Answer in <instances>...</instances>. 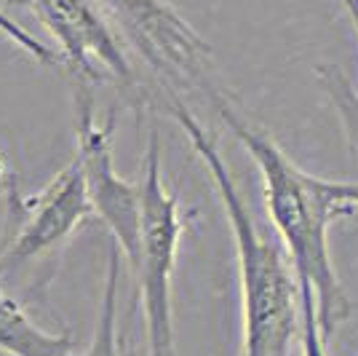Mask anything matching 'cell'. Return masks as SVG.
<instances>
[{"label": "cell", "mask_w": 358, "mask_h": 356, "mask_svg": "<svg viewBox=\"0 0 358 356\" xmlns=\"http://www.w3.org/2000/svg\"><path fill=\"white\" fill-rule=\"evenodd\" d=\"M214 104L220 110V118L236 134V139L259 169L273 228L297 271V279L313 287L318 322L329 341L350 316V300L337 279L329 252V228L337 217L358 214V182L324 179L305 172L278 148L270 134L257 132L241 118L224 102L222 94Z\"/></svg>", "instance_id": "1"}, {"label": "cell", "mask_w": 358, "mask_h": 356, "mask_svg": "<svg viewBox=\"0 0 358 356\" xmlns=\"http://www.w3.org/2000/svg\"><path fill=\"white\" fill-rule=\"evenodd\" d=\"M169 110L187 134L201 163L211 174L214 191L222 201L227 223L236 241L241 282V316H243V348L241 356H289L302 327V295L297 271L284 244H275L254 223L252 212L241 196L220 148L214 145L193 110L182 97L169 100Z\"/></svg>", "instance_id": "2"}, {"label": "cell", "mask_w": 358, "mask_h": 356, "mask_svg": "<svg viewBox=\"0 0 358 356\" xmlns=\"http://www.w3.org/2000/svg\"><path fill=\"white\" fill-rule=\"evenodd\" d=\"M185 217L179 198L164 182L161 174V145L158 132L150 129L142 177V236L134 271L142 313L148 356H177L174 348V311H171V276L177 266L179 241L185 233Z\"/></svg>", "instance_id": "3"}, {"label": "cell", "mask_w": 358, "mask_h": 356, "mask_svg": "<svg viewBox=\"0 0 358 356\" xmlns=\"http://www.w3.org/2000/svg\"><path fill=\"white\" fill-rule=\"evenodd\" d=\"M107 25L169 89L203 91L211 102L222 94L214 86L211 48L166 0H94Z\"/></svg>", "instance_id": "4"}, {"label": "cell", "mask_w": 358, "mask_h": 356, "mask_svg": "<svg viewBox=\"0 0 358 356\" xmlns=\"http://www.w3.org/2000/svg\"><path fill=\"white\" fill-rule=\"evenodd\" d=\"M113 126H115L113 118H107V123L96 121L89 83L78 81V89H75L78 153L75 158L83 166L94 214L110 228L129 266H134L136 254H139V236H142V182L139 185L126 182L115 172L113 142H110Z\"/></svg>", "instance_id": "5"}, {"label": "cell", "mask_w": 358, "mask_h": 356, "mask_svg": "<svg viewBox=\"0 0 358 356\" xmlns=\"http://www.w3.org/2000/svg\"><path fill=\"white\" fill-rule=\"evenodd\" d=\"M11 236L0 238V276L22 263H30L54 249L80 225L96 217L86 188V174L78 158L67 163L41 193L19 201Z\"/></svg>", "instance_id": "6"}, {"label": "cell", "mask_w": 358, "mask_h": 356, "mask_svg": "<svg viewBox=\"0 0 358 356\" xmlns=\"http://www.w3.org/2000/svg\"><path fill=\"white\" fill-rule=\"evenodd\" d=\"M30 8L59 46V57L78 81H96L105 67L123 86L134 83V67L120 38L94 0H30Z\"/></svg>", "instance_id": "7"}, {"label": "cell", "mask_w": 358, "mask_h": 356, "mask_svg": "<svg viewBox=\"0 0 358 356\" xmlns=\"http://www.w3.org/2000/svg\"><path fill=\"white\" fill-rule=\"evenodd\" d=\"M0 351L8 356H75V338L38 327L14 297L0 289Z\"/></svg>", "instance_id": "8"}, {"label": "cell", "mask_w": 358, "mask_h": 356, "mask_svg": "<svg viewBox=\"0 0 358 356\" xmlns=\"http://www.w3.org/2000/svg\"><path fill=\"white\" fill-rule=\"evenodd\" d=\"M120 252L113 244L107 254V273H105V289H102V306H99V322L96 332L91 341L89 351L80 356H126L120 348L118 338V282H120Z\"/></svg>", "instance_id": "9"}, {"label": "cell", "mask_w": 358, "mask_h": 356, "mask_svg": "<svg viewBox=\"0 0 358 356\" xmlns=\"http://www.w3.org/2000/svg\"><path fill=\"white\" fill-rule=\"evenodd\" d=\"M318 81L327 89L331 104L337 107L345 132L353 142V150L358 153V91L353 89L350 78L337 64H321L318 67Z\"/></svg>", "instance_id": "10"}, {"label": "cell", "mask_w": 358, "mask_h": 356, "mask_svg": "<svg viewBox=\"0 0 358 356\" xmlns=\"http://www.w3.org/2000/svg\"><path fill=\"white\" fill-rule=\"evenodd\" d=\"M0 32H3L8 41H14L22 51H27L32 60L43 62V64H54V62H59V54H57L54 48H48L43 41H38L35 35H30L22 25H16L14 19H11L8 14H3V11H0Z\"/></svg>", "instance_id": "11"}, {"label": "cell", "mask_w": 358, "mask_h": 356, "mask_svg": "<svg viewBox=\"0 0 358 356\" xmlns=\"http://www.w3.org/2000/svg\"><path fill=\"white\" fill-rule=\"evenodd\" d=\"M345 6V11H348V16H350V22L356 25V30H358V0H340Z\"/></svg>", "instance_id": "12"}, {"label": "cell", "mask_w": 358, "mask_h": 356, "mask_svg": "<svg viewBox=\"0 0 358 356\" xmlns=\"http://www.w3.org/2000/svg\"><path fill=\"white\" fill-rule=\"evenodd\" d=\"M8 6H30V0H6Z\"/></svg>", "instance_id": "13"}]
</instances>
